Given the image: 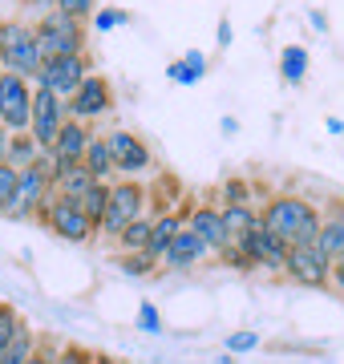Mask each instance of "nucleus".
<instances>
[{
  "label": "nucleus",
  "instance_id": "1",
  "mask_svg": "<svg viewBox=\"0 0 344 364\" xmlns=\"http://www.w3.org/2000/svg\"><path fill=\"white\" fill-rule=\"evenodd\" d=\"M255 215L288 247H296V243H316V235H320V203H312L304 195H267L255 207Z\"/></svg>",
  "mask_w": 344,
  "mask_h": 364
},
{
  "label": "nucleus",
  "instance_id": "2",
  "mask_svg": "<svg viewBox=\"0 0 344 364\" xmlns=\"http://www.w3.org/2000/svg\"><path fill=\"white\" fill-rule=\"evenodd\" d=\"M33 33H37V53L41 65L53 61V57H73V53H90V41H85V21H73L69 13L53 9L33 21Z\"/></svg>",
  "mask_w": 344,
  "mask_h": 364
},
{
  "label": "nucleus",
  "instance_id": "3",
  "mask_svg": "<svg viewBox=\"0 0 344 364\" xmlns=\"http://www.w3.org/2000/svg\"><path fill=\"white\" fill-rule=\"evenodd\" d=\"M0 61H4V73H16V77L33 81L41 73L33 21H25V16H0Z\"/></svg>",
  "mask_w": 344,
  "mask_h": 364
},
{
  "label": "nucleus",
  "instance_id": "4",
  "mask_svg": "<svg viewBox=\"0 0 344 364\" xmlns=\"http://www.w3.org/2000/svg\"><path fill=\"white\" fill-rule=\"evenodd\" d=\"M146 198H150V186L142 178H118L109 182V203H106V215L97 223V239L114 243L126 227H130L138 215H146Z\"/></svg>",
  "mask_w": 344,
  "mask_h": 364
},
{
  "label": "nucleus",
  "instance_id": "5",
  "mask_svg": "<svg viewBox=\"0 0 344 364\" xmlns=\"http://www.w3.org/2000/svg\"><path fill=\"white\" fill-rule=\"evenodd\" d=\"M90 73H93V57L90 53H73V57H53V61H45L41 73L33 77V85L57 93V97L65 102V97H73V90H77Z\"/></svg>",
  "mask_w": 344,
  "mask_h": 364
},
{
  "label": "nucleus",
  "instance_id": "6",
  "mask_svg": "<svg viewBox=\"0 0 344 364\" xmlns=\"http://www.w3.org/2000/svg\"><path fill=\"white\" fill-rule=\"evenodd\" d=\"M65 109H69V117H77L85 126L102 122V117L114 109V85H109V77L106 73H90V77L73 90V97H65Z\"/></svg>",
  "mask_w": 344,
  "mask_h": 364
},
{
  "label": "nucleus",
  "instance_id": "7",
  "mask_svg": "<svg viewBox=\"0 0 344 364\" xmlns=\"http://www.w3.org/2000/svg\"><path fill=\"white\" fill-rule=\"evenodd\" d=\"M102 138H106V146H109V158H114L118 178H138V174H146V170L154 166L150 146H146L134 130H122V126H114V130H106Z\"/></svg>",
  "mask_w": 344,
  "mask_h": 364
},
{
  "label": "nucleus",
  "instance_id": "8",
  "mask_svg": "<svg viewBox=\"0 0 344 364\" xmlns=\"http://www.w3.org/2000/svg\"><path fill=\"white\" fill-rule=\"evenodd\" d=\"M284 275H288L296 287H312V291H320V287H328L332 259L316 247V243H296V247H288Z\"/></svg>",
  "mask_w": 344,
  "mask_h": 364
},
{
  "label": "nucleus",
  "instance_id": "9",
  "mask_svg": "<svg viewBox=\"0 0 344 364\" xmlns=\"http://www.w3.org/2000/svg\"><path fill=\"white\" fill-rule=\"evenodd\" d=\"M33 117V81L4 73L0 77V126L9 134H25Z\"/></svg>",
  "mask_w": 344,
  "mask_h": 364
},
{
  "label": "nucleus",
  "instance_id": "10",
  "mask_svg": "<svg viewBox=\"0 0 344 364\" xmlns=\"http://www.w3.org/2000/svg\"><path fill=\"white\" fill-rule=\"evenodd\" d=\"M69 122V109L65 102L57 97V93L49 90H41V85H33V117H28V134L37 138L41 150H49L57 138V130Z\"/></svg>",
  "mask_w": 344,
  "mask_h": 364
},
{
  "label": "nucleus",
  "instance_id": "11",
  "mask_svg": "<svg viewBox=\"0 0 344 364\" xmlns=\"http://www.w3.org/2000/svg\"><path fill=\"white\" fill-rule=\"evenodd\" d=\"M239 247L247 251V259L255 263V272H276V275H284V263H288V243H284L279 235L267 231L264 223H255L252 231L239 239Z\"/></svg>",
  "mask_w": 344,
  "mask_h": 364
},
{
  "label": "nucleus",
  "instance_id": "12",
  "mask_svg": "<svg viewBox=\"0 0 344 364\" xmlns=\"http://www.w3.org/2000/svg\"><path fill=\"white\" fill-rule=\"evenodd\" d=\"M49 198H53V182L45 178L37 166H25L21 178H16V198L4 207V219H13V223L33 219V210H37L41 203H49Z\"/></svg>",
  "mask_w": 344,
  "mask_h": 364
},
{
  "label": "nucleus",
  "instance_id": "13",
  "mask_svg": "<svg viewBox=\"0 0 344 364\" xmlns=\"http://www.w3.org/2000/svg\"><path fill=\"white\" fill-rule=\"evenodd\" d=\"M45 231H53L57 239H65V243H90V239H97V231H93V223L85 219V210H81L77 198H53V210H49Z\"/></svg>",
  "mask_w": 344,
  "mask_h": 364
},
{
  "label": "nucleus",
  "instance_id": "14",
  "mask_svg": "<svg viewBox=\"0 0 344 364\" xmlns=\"http://www.w3.org/2000/svg\"><path fill=\"white\" fill-rule=\"evenodd\" d=\"M183 223L203 239V247L211 251V259L223 247H231V239H227V231H223V215H219V207H211V203H190V207H183Z\"/></svg>",
  "mask_w": 344,
  "mask_h": 364
},
{
  "label": "nucleus",
  "instance_id": "15",
  "mask_svg": "<svg viewBox=\"0 0 344 364\" xmlns=\"http://www.w3.org/2000/svg\"><path fill=\"white\" fill-rule=\"evenodd\" d=\"M203 259H211V251L203 247V239L183 223V227H178V235L171 239V247L162 251L158 272H195Z\"/></svg>",
  "mask_w": 344,
  "mask_h": 364
},
{
  "label": "nucleus",
  "instance_id": "16",
  "mask_svg": "<svg viewBox=\"0 0 344 364\" xmlns=\"http://www.w3.org/2000/svg\"><path fill=\"white\" fill-rule=\"evenodd\" d=\"M90 138H93V126H85V122H77V117H69L65 126L57 130L53 146H49L45 154H49L57 166L65 170V166H73V162H81V158H85V146H90Z\"/></svg>",
  "mask_w": 344,
  "mask_h": 364
},
{
  "label": "nucleus",
  "instance_id": "17",
  "mask_svg": "<svg viewBox=\"0 0 344 364\" xmlns=\"http://www.w3.org/2000/svg\"><path fill=\"white\" fill-rule=\"evenodd\" d=\"M316 247L336 259L344 255V198H332L320 207V235H316Z\"/></svg>",
  "mask_w": 344,
  "mask_h": 364
},
{
  "label": "nucleus",
  "instance_id": "18",
  "mask_svg": "<svg viewBox=\"0 0 344 364\" xmlns=\"http://www.w3.org/2000/svg\"><path fill=\"white\" fill-rule=\"evenodd\" d=\"M178 227H183V207H174V210H166V215H158V219H154L150 239H146V255H150L154 263L162 259V251L171 247V239L178 235Z\"/></svg>",
  "mask_w": 344,
  "mask_h": 364
},
{
  "label": "nucleus",
  "instance_id": "19",
  "mask_svg": "<svg viewBox=\"0 0 344 364\" xmlns=\"http://www.w3.org/2000/svg\"><path fill=\"white\" fill-rule=\"evenodd\" d=\"M85 170L93 174V182H118V170H114V158H109V146L102 134H93L90 146H85Z\"/></svg>",
  "mask_w": 344,
  "mask_h": 364
},
{
  "label": "nucleus",
  "instance_id": "20",
  "mask_svg": "<svg viewBox=\"0 0 344 364\" xmlns=\"http://www.w3.org/2000/svg\"><path fill=\"white\" fill-rule=\"evenodd\" d=\"M90 186H93V174L85 170V162H73V166H65L61 174H57L53 195L57 198H81Z\"/></svg>",
  "mask_w": 344,
  "mask_h": 364
},
{
  "label": "nucleus",
  "instance_id": "21",
  "mask_svg": "<svg viewBox=\"0 0 344 364\" xmlns=\"http://www.w3.org/2000/svg\"><path fill=\"white\" fill-rule=\"evenodd\" d=\"M37 340H41V332H33V324L21 320L16 336L4 344V352H0V364H25L28 356H33V348H37Z\"/></svg>",
  "mask_w": 344,
  "mask_h": 364
},
{
  "label": "nucleus",
  "instance_id": "22",
  "mask_svg": "<svg viewBox=\"0 0 344 364\" xmlns=\"http://www.w3.org/2000/svg\"><path fill=\"white\" fill-rule=\"evenodd\" d=\"M41 158V146H37V138L33 134H9V150H4V162L13 170H25V166H33Z\"/></svg>",
  "mask_w": 344,
  "mask_h": 364
},
{
  "label": "nucleus",
  "instance_id": "23",
  "mask_svg": "<svg viewBox=\"0 0 344 364\" xmlns=\"http://www.w3.org/2000/svg\"><path fill=\"white\" fill-rule=\"evenodd\" d=\"M308 65H312V57H308L304 45H284V53H279V77L288 85H300L308 77Z\"/></svg>",
  "mask_w": 344,
  "mask_h": 364
},
{
  "label": "nucleus",
  "instance_id": "24",
  "mask_svg": "<svg viewBox=\"0 0 344 364\" xmlns=\"http://www.w3.org/2000/svg\"><path fill=\"white\" fill-rule=\"evenodd\" d=\"M203 73H207V57H203L199 49H190L186 57H178V61L166 65V77H171L174 85H195Z\"/></svg>",
  "mask_w": 344,
  "mask_h": 364
},
{
  "label": "nucleus",
  "instance_id": "25",
  "mask_svg": "<svg viewBox=\"0 0 344 364\" xmlns=\"http://www.w3.org/2000/svg\"><path fill=\"white\" fill-rule=\"evenodd\" d=\"M219 215H223V231H227V239H231V243H239V239H243V235L259 223L255 207H219Z\"/></svg>",
  "mask_w": 344,
  "mask_h": 364
},
{
  "label": "nucleus",
  "instance_id": "26",
  "mask_svg": "<svg viewBox=\"0 0 344 364\" xmlns=\"http://www.w3.org/2000/svg\"><path fill=\"white\" fill-rule=\"evenodd\" d=\"M114 267H118L122 275H130V279H146V275L158 272V263L150 259L146 251H118V255H114Z\"/></svg>",
  "mask_w": 344,
  "mask_h": 364
},
{
  "label": "nucleus",
  "instance_id": "27",
  "mask_svg": "<svg viewBox=\"0 0 344 364\" xmlns=\"http://www.w3.org/2000/svg\"><path fill=\"white\" fill-rule=\"evenodd\" d=\"M219 203H223V207H255L252 178H223V186H219Z\"/></svg>",
  "mask_w": 344,
  "mask_h": 364
},
{
  "label": "nucleus",
  "instance_id": "28",
  "mask_svg": "<svg viewBox=\"0 0 344 364\" xmlns=\"http://www.w3.org/2000/svg\"><path fill=\"white\" fill-rule=\"evenodd\" d=\"M150 227H154V219H150V215H138V219H134L130 227H126L118 239H114V247H118V251H146Z\"/></svg>",
  "mask_w": 344,
  "mask_h": 364
},
{
  "label": "nucleus",
  "instance_id": "29",
  "mask_svg": "<svg viewBox=\"0 0 344 364\" xmlns=\"http://www.w3.org/2000/svg\"><path fill=\"white\" fill-rule=\"evenodd\" d=\"M77 203H81V210H85V219L93 223V231H97V223H102L106 203H109V182H93V186L77 198Z\"/></svg>",
  "mask_w": 344,
  "mask_h": 364
},
{
  "label": "nucleus",
  "instance_id": "30",
  "mask_svg": "<svg viewBox=\"0 0 344 364\" xmlns=\"http://www.w3.org/2000/svg\"><path fill=\"white\" fill-rule=\"evenodd\" d=\"M53 364H93V348H85L77 340H65V344H57Z\"/></svg>",
  "mask_w": 344,
  "mask_h": 364
},
{
  "label": "nucleus",
  "instance_id": "31",
  "mask_svg": "<svg viewBox=\"0 0 344 364\" xmlns=\"http://www.w3.org/2000/svg\"><path fill=\"white\" fill-rule=\"evenodd\" d=\"M21 320H25V316L16 312L13 304H4V299H0V352H4V344H9V340L16 336V328H21Z\"/></svg>",
  "mask_w": 344,
  "mask_h": 364
},
{
  "label": "nucleus",
  "instance_id": "32",
  "mask_svg": "<svg viewBox=\"0 0 344 364\" xmlns=\"http://www.w3.org/2000/svg\"><path fill=\"white\" fill-rule=\"evenodd\" d=\"M90 21H93L97 33H109V28H118V25H130V13H126V9H97Z\"/></svg>",
  "mask_w": 344,
  "mask_h": 364
},
{
  "label": "nucleus",
  "instance_id": "33",
  "mask_svg": "<svg viewBox=\"0 0 344 364\" xmlns=\"http://www.w3.org/2000/svg\"><path fill=\"white\" fill-rule=\"evenodd\" d=\"M215 259L223 263V267H231V272H255V263L247 259V251L239 247V243H231V247H223Z\"/></svg>",
  "mask_w": 344,
  "mask_h": 364
},
{
  "label": "nucleus",
  "instance_id": "34",
  "mask_svg": "<svg viewBox=\"0 0 344 364\" xmlns=\"http://www.w3.org/2000/svg\"><path fill=\"white\" fill-rule=\"evenodd\" d=\"M138 332H146V336H162V316H158V308H154L150 299H142V308H138Z\"/></svg>",
  "mask_w": 344,
  "mask_h": 364
},
{
  "label": "nucleus",
  "instance_id": "35",
  "mask_svg": "<svg viewBox=\"0 0 344 364\" xmlns=\"http://www.w3.org/2000/svg\"><path fill=\"white\" fill-rule=\"evenodd\" d=\"M16 178H21V170H13L9 162H0V215L16 198Z\"/></svg>",
  "mask_w": 344,
  "mask_h": 364
},
{
  "label": "nucleus",
  "instance_id": "36",
  "mask_svg": "<svg viewBox=\"0 0 344 364\" xmlns=\"http://www.w3.org/2000/svg\"><path fill=\"white\" fill-rule=\"evenodd\" d=\"M57 9L69 13L73 21H85V25H90V16L97 13V0H57Z\"/></svg>",
  "mask_w": 344,
  "mask_h": 364
},
{
  "label": "nucleus",
  "instance_id": "37",
  "mask_svg": "<svg viewBox=\"0 0 344 364\" xmlns=\"http://www.w3.org/2000/svg\"><path fill=\"white\" fill-rule=\"evenodd\" d=\"M53 356H57L53 336H41V340H37V348H33V356H28L25 364H53Z\"/></svg>",
  "mask_w": 344,
  "mask_h": 364
},
{
  "label": "nucleus",
  "instance_id": "38",
  "mask_svg": "<svg viewBox=\"0 0 344 364\" xmlns=\"http://www.w3.org/2000/svg\"><path fill=\"white\" fill-rule=\"evenodd\" d=\"M227 348L231 352H252V348H259V336H255V332H231V336H227Z\"/></svg>",
  "mask_w": 344,
  "mask_h": 364
},
{
  "label": "nucleus",
  "instance_id": "39",
  "mask_svg": "<svg viewBox=\"0 0 344 364\" xmlns=\"http://www.w3.org/2000/svg\"><path fill=\"white\" fill-rule=\"evenodd\" d=\"M328 287L336 291V296L344 299V255H336L332 259V275H328Z\"/></svg>",
  "mask_w": 344,
  "mask_h": 364
},
{
  "label": "nucleus",
  "instance_id": "40",
  "mask_svg": "<svg viewBox=\"0 0 344 364\" xmlns=\"http://www.w3.org/2000/svg\"><path fill=\"white\" fill-rule=\"evenodd\" d=\"M21 9H28V13L45 16V13H53V9H57V0H21Z\"/></svg>",
  "mask_w": 344,
  "mask_h": 364
},
{
  "label": "nucleus",
  "instance_id": "41",
  "mask_svg": "<svg viewBox=\"0 0 344 364\" xmlns=\"http://www.w3.org/2000/svg\"><path fill=\"white\" fill-rule=\"evenodd\" d=\"M308 25L316 28V33H328V16L320 13V9H312V13H308Z\"/></svg>",
  "mask_w": 344,
  "mask_h": 364
},
{
  "label": "nucleus",
  "instance_id": "42",
  "mask_svg": "<svg viewBox=\"0 0 344 364\" xmlns=\"http://www.w3.org/2000/svg\"><path fill=\"white\" fill-rule=\"evenodd\" d=\"M215 37H219V49H227L231 45V21H219V33Z\"/></svg>",
  "mask_w": 344,
  "mask_h": 364
},
{
  "label": "nucleus",
  "instance_id": "43",
  "mask_svg": "<svg viewBox=\"0 0 344 364\" xmlns=\"http://www.w3.org/2000/svg\"><path fill=\"white\" fill-rule=\"evenodd\" d=\"M93 364H126L122 356H109V352H93Z\"/></svg>",
  "mask_w": 344,
  "mask_h": 364
},
{
  "label": "nucleus",
  "instance_id": "44",
  "mask_svg": "<svg viewBox=\"0 0 344 364\" xmlns=\"http://www.w3.org/2000/svg\"><path fill=\"white\" fill-rule=\"evenodd\" d=\"M324 126H328V134H344V122H340V117H328Z\"/></svg>",
  "mask_w": 344,
  "mask_h": 364
},
{
  "label": "nucleus",
  "instance_id": "45",
  "mask_svg": "<svg viewBox=\"0 0 344 364\" xmlns=\"http://www.w3.org/2000/svg\"><path fill=\"white\" fill-rule=\"evenodd\" d=\"M223 134H239V122H235V117H223Z\"/></svg>",
  "mask_w": 344,
  "mask_h": 364
},
{
  "label": "nucleus",
  "instance_id": "46",
  "mask_svg": "<svg viewBox=\"0 0 344 364\" xmlns=\"http://www.w3.org/2000/svg\"><path fill=\"white\" fill-rule=\"evenodd\" d=\"M4 150H9V130L0 126V162H4Z\"/></svg>",
  "mask_w": 344,
  "mask_h": 364
},
{
  "label": "nucleus",
  "instance_id": "47",
  "mask_svg": "<svg viewBox=\"0 0 344 364\" xmlns=\"http://www.w3.org/2000/svg\"><path fill=\"white\" fill-rule=\"evenodd\" d=\"M0 77H4V61H0Z\"/></svg>",
  "mask_w": 344,
  "mask_h": 364
}]
</instances>
